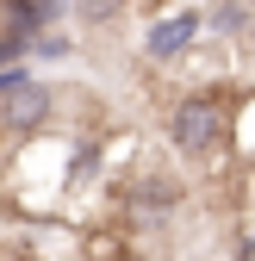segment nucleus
<instances>
[{
	"instance_id": "f257e3e1",
	"label": "nucleus",
	"mask_w": 255,
	"mask_h": 261,
	"mask_svg": "<svg viewBox=\"0 0 255 261\" xmlns=\"http://www.w3.org/2000/svg\"><path fill=\"white\" fill-rule=\"evenodd\" d=\"M174 143L187 155H212L218 143H224V106L218 100H187L174 112Z\"/></svg>"
},
{
	"instance_id": "f03ea898",
	"label": "nucleus",
	"mask_w": 255,
	"mask_h": 261,
	"mask_svg": "<svg viewBox=\"0 0 255 261\" xmlns=\"http://www.w3.org/2000/svg\"><path fill=\"white\" fill-rule=\"evenodd\" d=\"M44 112H50V93H44L38 81H19V87L0 93V124H7V130H31V124H44Z\"/></svg>"
},
{
	"instance_id": "20e7f679",
	"label": "nucleus",
	"mask_w": 255,
	"mask_h": 261,
	"mask_svg": "<svg viewBox=\"0 0 255 261\" xmlns=\"http://www.w3.org/2000/svg\"><path fill=\"white\" fill-rule=\"evenodd\" d=\"M118 7H124V0H75V13H81L87 25H106V19H118Z\"/></svg>"
},
{
	"instance_id": "39448f33",
	"label": "nucleus",
	"mask_w": 255,
	"mask_h": 261,
	"mask_svg": "<svg viewBox=\"0 0 255 261\" xmlns=\"http://www.w3.org/2000/svg\"><path fill=\"white\" fill-rule=\"evenodd\" d=\"M31 7H38V19H56V7H62V0H31Z\"/></svg>"
},
{
	"instance_id": "7ed1b4c3",
	"label": "nucleus",
	"mask_w": 255,
	"mask_h": 261,
	"mask_svg": "<svg viewBox=\"0 0 255 261\" xmlns=\"http://www.w3.org/2000/svg\"><path fill=\"white\" fill-rule=\"evenodd\" d=\"M193 31H199V19H193V13H174V19H162V25H149L143 50H149V56H181L187 44H193Z\"/></svg>"
},
{
	"instance_id": "423d86ee",
	"label": "nucleus",
	"mask_w": 255,
	"mask_h": 261,
	"mask_svg": "<svg viewBox=\"0 0 255 261\" xmlns=\"http://www.w3.org/2000/svg\"><path fill=\"white\" fill-rule=\"evenodd\" d=\"M19 81H25V75H19V69H7V75H0V93H7V87H19Z\"/></svg>"
}]
</instances>
